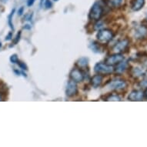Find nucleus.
Masks as SVG:
<instances>
[{
  "label": "nucleus",
  "mask_w": 147,
  "mask_h": 147,
  "mask_svg": "<svg viewBox=\"0 0 147 147\" xmlns=\"http://www.w3.org/2000/svg\"><path fill=\"white\" fill-rule=\"evenodd\" d=\"M145 5V0H134L132 5V9L133 11H140Z\"/></svg>",
  "instance_id": "15"
},
{
  "label": "nucleus",
  "mask_w": 147,
  "mask_h": 147,
  "mask_svg": "<svg viewBox=\"0 0 147 147\" xmlns=\"http://www.w3.org/2000/svg\"><path fill=\"white\" fill-rule=\"evenodd\" d=\"M104 26L103 22H101V21H99L97 23H96L94 26V29L95 30H99V29H101L102 27Z\"/></svg>",
  "instance_id": "20"
},
{
  "label": "nucleus",
  "mask_w": 147,
  "mask_h": 147,
  "mask_svg": "<svg viewBox=\"0 0 147 147\" xmlns=\"http://www.w3.org/2000/svg\"><path fill=\"white\" fill-rule=\"evenodd\" d=\"M125 0H105L104 2L109 6L113 8H119L124 3Z\"/></svg>",
  "instance_id": "14"
},
{
  "label": "nucleus",
  "mask_w": 147,
  "mask_h": 147,
  "mask_svg": "<svg viewBox=\"0 0 147 147\" xmlns=\"http://www.w3.org/2000/svg\"><path fill=\"white\" fill-rule=\"evenodd\" d=\"M128 66H129V63H128L127 61L123 60L117 64L116 69H115V72L119 75H121L123 72H125V70L128 69Z\"/></svg>",
  "instance_id": "12"
},
{
  "label": "nucleus",
  "mask_w": 147,
  "mask_h": 147,
  "mask_svg": "<svg viewBox=\"0 0 147 147\" xmlns=\"http://www.w3.org/2000/svg\"><path fill=\"white\" fill-rule=\"evenodd\" d=\"M123 60H124V56L122 54H120V53H115L113 55L109 56L108 58L106 59V61H105V63L109 65H117L118 63H119Z\"/></svg>",
  "instance_id": "7"
},
{
  "label": "nucleus",
  "mask_w": 147,
  "mask_h": 147,
  "mask_svg": "<svg viewBox=\"0 0 147 147\" xmlns=\"http://www.w3.org/2000/svg\"><path fill=\"white\" fill-rule=\"evenodd\" d=\"M114 69L112 65H107L106 63H98L96 64L94 67V71L98 74L102 75H109L113 72Z\"/></svg>",
  "instance_id": "1"
},
{
  "label": "nucleus",
  "mask_w": 147,
  "mask_h": 147,
  "mask_svg": "<svg viewBox=\"0 0 147 147\" xmlns=\"http://www.w3.org/2000/svg\"><path fill=\"white\" fill-rule=\"evenodd\" d=\"M53 1H58V0H53Z\"/></svg>",
  "instance_id": "35"
},
{
  "label": "nucleus",
  "mask_w": 147,
  "mask_h": 147,
  "mask_svg": "<svg viewBox=\"0 0 147 147\" xmlns=\"http://www.w3.org/2000/svg\"><path fill=\"white\" fill-rule=\"evenodd\" d=\"M89 63V59L87 57H82L80 58L76 63V65L80 68H86Z\"/></svg>",
  "instance_id": "16"
},
{
  "label": "nucleus",
  "mask_w": 147,
  "mask_h": 147,
  "mask_svg": "<svg viewBox=\"0 0 147 147\" xmlns=\"http://www.w3.org/2000/svg\"><path fill=\"white\" fill-rule=\"evenodd\" d=\"M110 90H116V91H119L123 90L127 87V83L125 80H113L109 82V84L107 86Z\"/></svg>",
  "instance_id": "4"
},
{
  "label": "nucleus",
  "mask_w": 147,
  "mask_h": 147,
  "mask_svg": "<svg viewBox=\"0 0 147 147\" xmlns=\"http://www.w3.org/2000/svg\"><path fill=\"white\" fill-rule=\"evenodd\" d=\"M143 98L144 93L141 90H133L128 96V99L130 101H142Z\"/></svg>",
  "instance_id": "10"
},
{
  "label": "nucleus",
  "mask_w": 147,
  "mask_h": 147,
  "mask_svg": "<svg viewBox=\"0 0 147 147\" xmlns=\"http://www.w3.org/2000/svg\"><path fill=\"white\" fill-rule=\"evenodd\" d=\"M15 72H16L18 75H20V72H19V71H17V70H15Z\"/></svg>",
  "instance_id": "32"
},
{
  "label": "nucleus",
  "mask_w": 147,
  "mask_h": 147,
  "mask_svg": "<svg viewBox=\"0 0 147 147\" xmlns=\"http://www.w3.org/2000/svg\"><path fill=\"white\" fill-rule=\"evenodd\" d=\"M89 48L91 49L92 51H93L94 53H100V47H99V43H97L96 42H92L91 43L89 44Z\"/></svg>",
  "instance_id": "17"
},
{
  "label": "nucleus",
  "mask_w": 147,
  "mask_h": 147,
  "mask_svg": "<svg viewBox=\"0 0 147 147\" xmlns=\"http://www.w3.org/2000/svg\"><path fill=\"white\" fill-rule=\"evenodd\" d=\"M140 86L141 87H143V88H146L147 87V80H143V81H141L140 82Z\"/></svg>",
  "instance_id": "25"
},
{
  "label": "nucleus",
  "mask_w": 147,
  "mask_h": 147,
  "mask_svg": "<svg viewBox=\"0 0 147 147\" xmlns=\"http://www.w3.org/2000/svg\"><path fill=\"white\" fill-rule=\"evenodd\" d=\"M18 64L20 65V67L23 70H27L28 69V67H27V65L25 64V63H22V62H18Z\"/></svg>",
  "instance_id": "22"
},
{
  "label": "nucleus",
  "mask_w": 147,
  "mask_h": 147,
  "mask_svg": "<svg viewBox=\"0 0 147 147\" xmlns=\"http://www.w3.org/2000/svg\"><path fill=\"white\" fill-rule=\"evenodd\" d=\"M102 12H103V9L100 4L98 3H95L92 6V9L89 12V18L92 20L98 21L101 18Z\"/></svg>",
  "instance_id": "2"
},
{
  "label": "nucleus",
  "mask_w": 147,
  "mask_h": 147,
  "mask_svg": "<svg viewBox=\"0 0 147 147\" xmlns=\"http://www.w3.org/2000/svg\"><path fill=\"white\" fill-rule=\"evenodd\" d=\"M52 3H51L50 0H46V2H45V6H46V9H50L52 8Z\"/></svg>",
  "instance_id": "23"
},
{
  "label": "nucleus",
  "mask_w": 147,
  "mask_h": 147,
  "mask_svg": "<svg viewBox=\"0 0 147 147\" xmlns=\"http://www.w3.org/2000/svg\"><path fill=\"white\" fill-rule=\"evenodd\" d=\"M2 100H3V99H2V97L0 96V101H2Z\"/></svg>",
  "instance_id": "33"
},
{
  "label": "nucleus",
  "mask_w": 147,
  "mask_h": 147,
  "mask_svg": "<svg viewBox=\"0 0 147 147\" xmlns=\"http://www.w3.org/2000/svg\"><path fill=\"white\" fill-rule=\"evenodd\" d=\"M144 95H145V96H146V98H147V89H146V91H145Z\"/></svg>",
  "instance_id": "31"
},
{
  "label": "nucleus",
  "mask_w": 147,
  "mask_h": 147,
  "mask_svg": "<svg viewBox=\"0 0 147 147\" xmlns=\"http://www.w3.org/2000/svg\"><path fill=\"white\" fill-rule=\"evenodd\" d=\"M102 82V76L100 74L98 75H95L94 76H92L91 79V84L92 86L95 88L99 87Z\"/></svg>",
  "instance_id": "13"
},
{
  "label": "nucleus",
  "mask_w": 147,
  "mask_h": 147,
  "mask_svg": "<svg viewBox=\"0 0 147 147\" xmlns=\"http://www.w3.org/2000/svg\"><path fill=\"white\" fill-rule=\"evenodd\" d=\"M35 1H36V0H28V1H27V5L30 7V6H32V5H33L34 3H35Z\"/></svg>",
  "instance_id": "26"
},
{
  "label": "nucleus",
  "mask_w": 147,
  "mask_h": 147,
  "mask_svg": "<svg viewBox=\"0 0 147 147\" xmlns=\"http://www.w3.org/2000/svg\"><path fill=\"white\" fill-rule=\"evenodd\" d=\"M70 78L74 82H81L84 80V75H83V73H82L81 70L75 68L70 72Z\"/></svg>",
  "instance_id": "9"
},
{
  "label": "nucleus",
  "mask_w": 147,
  "mask_h": 147,
  "mask_svg": "<svg viewBox=\"0 0 147 147\" xmlns=\"http://www.w3.org/2000/svg\"><path fill=\"white\" fill-rule=\"evenodd\" d=\"M96 37L97 39L100 42L106 43L111 41L112 39L113 38V33L109 29H102V30H99V32L97 33Z\"/></svg>",
  "instance_id": "3"
},
{
  "label": "nucleus",
  "mask_w": 147,
  "mask_h": 147,
  "mask_svg": "<svg viewBox=\"0 0 147 147\" xmlns=\"http://www.w3.org/2000/svg\"><path fill=\"white\" fill-rule=\"evenodd\" d=\"M0 1H1V2H2V3H7V2H8V0H0Z\"/></svg>",
  "instance_id": "29"
},
{
  "label": "nucleus",
  "mask_w": 147,
  "mask_h": 147,
  "mask_svg": "<svg viewBox=\"0 0 147 147\" xmlns=\"http://www.w3.org/2000/svg\"><path fill=\"white\" fill-rule=\"evenodd\" d=\"M130 73L131 76L136 79V78L146 76V75L147 74V72L146 71L145 69H143V68L142 67H134L131 69Z\"/></svg>",
  "instance_id": "11"
},
{
  "label": "nucleus",
  "mask_w": 147,
  "mask_h": 147,
  "mask_svg": "<svg viewBox=\"0 0 147 147\" xmlns=\"http://www.w3.org/2000/svg\"><path fill=\"white\" fill-rule=\"evenodd\" d=\"M1 47H2V43L0 42V48H1Z\"/></svg>",
  "instance_id": "34"
},
{
  "label": "nucleus",
  "mask_w": 147,
  "mask_h": 147,
  "mask_svg": "<svg viewBox=\"0 0 147 147\" xmlns=\"http://www.w3.org/2000/svg\"><path fill=\"white\" fill-rule=\"evenodd\" d=\"M107 101H121V97L117 94H111L108 98H106Z\"/></svg>",
  "instance_id": "18"
},
{
  "label": "nucleus",
  "mask_w": 147,
  "mask_h": 147,
  "mask_svg": "<svg viewBox=\"0 0 147 147\" xmlns=\"http://www.w3.org/2000/svg\"><path fill=\"white\" fill-rule=\"evenodd\" d=\"M129 45V40L128 39H123L114 45L113 51L116 53H123L125 49H127Z\"/></svg>",
  "instance_id": "5"
},
{
  "label": "nucleus",
  "mask_w": 147,
  "mask_h": 147,
  "mask_svg": "<svg viewBox=\"0 0 147 147\" xmlns=\"http://www.w3.org/2000/svg\"><path fill=\"white\" fill-rule=\"evenodd\" d=\"M65 93L68 97H73L78 93V88L76 86V82L73 80H69L66 86Z\"/></svg>",
  "instance_id": "6"
},
{
  "label": "nucleus",
  "mask_w": 147,
  "mask_h": 147,
  "mask_svg": "<svg viewBox=\"0 0 147 147\" xmlns=\"http://www.w3.org/2000/svg\"><path fill=\"white\" fill-rule=\"evenodd\" d=\"M134 35H135L136 39H140V40H143V39H147V27L146 26L144 25H141L140 26L135 29L134 32Z\"/></svg>",
  "instance_id": "8"
},
{
  "label": "nucleus",
  "mask_w": 147,
  "mask_h": 147,
  "mask_svg": "<svg viewBox=\"0 0 147 147\" xmlns=\"http://www.w3.org/2000/svg\"><path fill=\"white\" fill-rule=\"evenodd\" d=\"M12 38V32H9V33L8 34V36L5 37V40L9 41V40H11Z\"/></svg>",
  "instance_id": "27"
},
{
  "label": "nucleus",
  "mask_w": 147,
  "mask_h": 147,
  "mask_svg": "<svg viewBox=\"0 0 147 147\" xmlns=\"http://www.w3.org/2000/svg\"><path fill=\"white\" fill-rule=\"evenodd\" d=\"M10 61H11V63L15 64V63H18L19 62V59H18V56H17L16 54H13L10 57Z\"/></svg>",
  "instance_id": "21"
},
{
  "label": "nucleus",
  "mask_w": 147,
  "mask_h": 147,
  "mask_svg": "<svg viewBox=\"0 0 147 147\" xmlns=\"http://www.w3.org/2000/svg\"><path fill=\"white\" fill-rule=\"evenodd\" d=\"M20 36H21V32H20L19 33L17 34L16 39H14V44H16L19 42V41H20Z\"/></svg>",
  "instance_id": "24"
},
{
  "label": "nucleus",
  "mask_w": 147,
  "mask_h": 147,
  "mask_svg": "<svg viewBox=\"0 0 147 147\" xmlns=\"http://www.w3.org/2000/svg\"><path fill=\"white\" fill-rule=\"evenodd\" d=\"M23 12H24V7H21L20 9H19V10H18V15H19V16H22Z\"/></svg>",
  "instance_id": "28"
},
{
  "label": "nucleus",
  "mask_w": 147,
  "mask_h": 147,
  "mask_svg": "<svg viewBox=\"0 0 147 147\" xmlns=\"http://www.w3.org/2000/svg\"><path fill=\"white\" fill-rule=\"evenodd\" d=\"M26 26H25V29H30V26H29V25H26Z\"/></svg>",
  "instance_id": "30"
},
{
  "label": "nucleus",
  "mask_w": 147,
  "mask_h": 147,
  "mask_svg": "<svg viewBox=\"0 0 147 147\" xmlns=\"http://www.w3.org/2000/svg\"><path fill=\"white\" fill-rule=\"evenodd\" d=\"M14 12H15V9H13V10L11 12V14L8 17V23H9V26H10V28L12 29V30H14V27H13V24H12V16H13V15H14Z\"/></svg>",
  "instance_id": "19"
}]
</instances>
